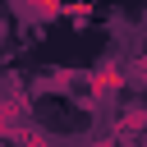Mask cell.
Here are the masks:
<instances>
[{"mask_svg": "<svg viewBox=\"0 0 147 147\" xmlns=\"http://www.w3.org/2000/svg\"><path fill=\"white\" fill-rule=\"evenodd\" d=\"M28 5H32L37 14H60V9H64V0H28Z\"/></svg>", "mask_w": 147, "mask_h": 147, "instance_id": "6da1fadb", "label": "cell"}]
</instances>
